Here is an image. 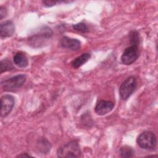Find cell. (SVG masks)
Returning <instances> with one entry per match:
<instances>
[{
    "mask_svg": "<svg viewBox=\"0 0 158 158\" xmlns=\"http://www.w3.org/2000/svg\"><path fill=\"white\" fill-rule=\"evenodd\" d=\"M81 150L77 141H71L57 150V156L59 157H78L81 156Z\"/></svg>",
    "mask_w": 158,
    "mask_h": 158,
    "instance_id": "cell-1",
    "label": "cell"
},
{
    "mask_svg": "<svg viewBox=\"0 0 158 158\" xmlns=\"http://www.w3.org/2000/svg\"><path fill=\"white\" fill-rule=\"evenodd\" d=\"M137 144L144 149H153L156 146L157 138L155 134L151 131L142 132L137 138Z\"/></svg>",
    "mask_w": 158,
    "mask_h": 158,
    "instance_id": "cell-2",
    "label": "cell"
},
{
    "mask_svg": "<svg viewBox=\"0 0 158 158\" xmlns=\"http://www.w3.org/2000/svg\"><path fill=\"white\" fill-rule=\"evenodd\" d=\"M52 35V31L48 27H43L29 38V41L33 47H39L46 41L50 39Z\"/></svg>",
    "mask_w": 158,
    "mask_h": 158,
    "instance_id": "cell-3",
    "label": "cell"
},
{
    "mask_svg": "<svg viewBox=\"0 0 158 158\" xmlns=\"http://www.w3.org/2000/svg\"><path fill=\"white\" fill-rule=\"evenodd\" d=\"M26 81L24 74H19L1 81V86L6 91H14L23 86Z\"/></svg>",
    "mask_w": 158,
    "mask_h": 158,
    "instance_id": "cell-4",
    "label": "cell"
},
{
    "mask_svg": "<svg viewBox=\"0 0 158 158\" xmlns=\"http://www.w3.org/2000/svg\"><path fill=\"white\" fill-rule=\"evenodd\" d=\"M137 86V81L135 77H129L122 83L120 89L119 94L122 99H127L133 93Z\"/></svg>",
    "mask_w": 158,
    "mask_h": 158,
    "instance_id": "cell-5",
    "label": "cell"
},
{
    "mask_svg": "<svg viewBox=\"0 0 158 158\" xmlns=\"http://www.w3.org/2000/svg\"><path fill=\"white\" fill-rule=\"evenodd\" d=\"M139 56L137 46H131L127 48L121 56L122 62L125 65H130L135 62Z\"/></svg>",
    "mask_w": 158,
    "mask_h": 158,
    "instance_id": "cell-6",
    "label": "cell"
},
{
    "mask_svg": "<svg viewBox=\"0 0 158 158\" xmlns=\"http://www.w3.org/2000/svg\"><path fill=\"white\" fill-rule=\"evenodd\" d=\"M14 106V98L9 94H5L1 99V116L7 117L12 111Z\"/></svg>",
    "mask_w": 158,
    "mask_h": 158,
    "instance_id": "cell-7",
    "label": "cell"
},
{
    "mask_svg": "<svg viewBox=\"0 0 158 158\" xmlns=\"http://www.w3.org/2000/svg\"><path fill=\"white\" fill-rule=\"evenodd\" d=\"M114 107V104L109 101H99L96 105L95 112L99 115H104L110 112Z\"/></svg>",
    "mask_w": 158,
    "mask_h": 158,
    "instance_id": "cell-8",
    "label": "cell"
},
{
    "mask_svg": "<svg viewBox=\"0 0 158 158\" xmlns=\"http://www.w3.org/2000/svg\"><path fill=\"white\" fill-rule=\"evenodd\" d=\"M60 46L63 48L71 50H78L80 48V41L75 38H71L67 36H63L60 40Z\"/></svg>",
    "mask_w": 158,
    "mask_h": 158,
    "instance_id": "cell-9",
    "label": "cell"
},
{
    "mask_svg": "<svg viewBox=\"0 0 158 158\" xmlns=\"http://www.w3.org/2000/svg\"><path fill=\"white\" fill-rule=\"evenodd\" d=\"M15 31V27L13 22L10 20H7L0 25V35L1 38H7L11 36Z\"/></svg>",
    "mask_w": 158,
    "mask_h": 158,
    "instance_id": "cell-10",
    "label": "cell"
},
{
    "mask_svg": "<svg viewBox=\"0 0 158 158\" xmlns=\"http://www.w3.org/2000/svg\"><path fill=\"white\" fill-rule=\"evenodd\" d=\"M14 64L20 68H25L28 65V60L26 55L22 52H17L14 56Z\"/></svg>",
    "mask_w": 158,
    "mask_h": 158,
    "instance_id": "cell-11",
    "label": "cell"
},
{
    "mask_svg": "<svg viewBox=\"0 0 158 158\" xmlns=\"http://www.w3.org/2000/svg\"><path fill=\"white\" fill-rule=\"evenodd\" d=\"M90 57L91 55L89 53H83L73 60L71 64L73 68L78 69L85 64L89 60Z\"/></svg>",
    "mask_w": 158,
    "mask_h": 158,
    "instance_id": "cell-12",
    "label": "cell"
},
{
    "mask_svg": "<svg viewBox=\"0 0 158 158\" xmlns=\"http://www.w3.org/2000/svg\"><path fill=\"white\" fill-rule=\"evenodd\" d=\"M119 153L122 157H131L133 156L134 151L131 147L125 146L120 148Z\"/></svg>",
    "mask_w": 158,
    "mask_h": 158,
    "instance_id": "cell-13",
    "label": "cell"
},
{
    "mask_svg": "<svg viewBox=\"0 0 158 158\" xmlns=\"http://www.w3.org/2000/svg\"><path fill=\"white\" fill-rule=\"evenodd\" d=\"M38 149L43 152V154L48 152L51 149V145L46 139H41L40 141V143H38Z\"/></svg>",
    "mask_w": 158,
    "mask_h": 158,
    "instance_id": "cell-14",
    "label": "cell"
},
{
    "mask_svg": "<svg viewBox=\"0 0 158 158\" xmlns=\"http://www.w3.org/2000/svg\"><path fill=\"white\" fill-rule=\"evenodd\" d=\"M13 68L11 62L8 59H4L1 61V73L11 70Z\"/></svg>",
    "mask_w": 158,
    "mask_h": 158,
    "instance_id": "cell-15",
    "label": "cell"
},
{
    "mask_svg": "<svg viewBox=\"0 0 158 158\" xmlns=\"http://www.w3.org/2000/svg\"><path fill=\"white\" fill-rule=\"evenodd\" d=\"M72 27L75 31L80 32V33H86L88 31V28L87 25L83 22H80V23L73 25Z\"/></svg>",
    "mask_w": 158,
    "mask_h": 158,
    "instance_id": "cell-16",
    "label": "cell"
},
{
    "mask_svg": "<svg viewBox=\"0 0 158 158\" xmlns=\"http://www.w3.org/2000/svg\"><path fill=\"white\" fill-rule=\"evenodd\" d=\"M130 40L132 45L137 46L139 43V35L137 31H132L130 33Z\"/></svg>",
    "mask_w": 158,
    "mask_h": 158,
    "instance_id": "cell-17",
    "label": "cell"
},
{
    "mask_svg": "<svg viewBox=\"0 0 158 158\" xmlns=\"http://www.w3.org/2000/svg\"><path fill=\"white\" fill-rule=\"evenodd\" d=\"M57 2H59V1H42V3L45 7H49L54 6Z\"/></svg>",
    "mask_w": 158,
    "mask_h": 158,
    "instance_id": "cell-18",
    "label": "cell"
},
{
    "mask_svg": "<svg viewBox=\"0 0 158 158\" xmlns=\"http://www.w3.org/2000/svg\"><path fill=\"white\" fill-rule=\"evenodd\" d=\"M6 14H7L6 9L4 7L1 6L0 8V19L2 20L6 16Z\"/></svg>",
    "mask_w": 158,
    "mask_h": 158,
    "instance_id": "cell-19",
    "label": "cell"
},
{
    "mask_svg": "<svg viewBox=\"0 0 158 158\" xmlns=\"http://www.w3.org/2000/svg\"><path fill=\"white\" fill-rule=\"evenodd\" d=\"M30 157V156H31L30 155H28V154H20V155H19L18 156V157Z\"/></svg>",
    "mask_w": 158,
    "mask_h": 158,
    "instance_id": "cell-20",
    "label": "cell"
}]
</instances>
